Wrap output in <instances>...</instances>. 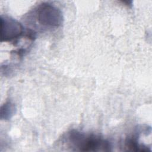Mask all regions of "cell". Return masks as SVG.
Masks as SVG:
<instances>
[{"label": "cell", "mask_w": 152, "mask_h": 152, "mask_svg": "<svg viewBox=\"0 0 152 152\" xmlns=\"http://www.w3.org/2000/svg\"><path fill=\"white\" fill-rule=\"evenodd\" d=\"M68 140L74 147L83 151H110V144L106 140L93 135H87L76 130L71 131Z\"/></svg>", "instance_id": "cell-1"}, {"label": "cell", "mask_w": 152, "mask_h": 152, "mask_svg": "<svg viewBox=\"0 0 152 152\" xmlns=\"http://www.w3.org/2000/svg\"><path fill=\"white\" fill-rule=\"evenodd\" d=\"M36 13L39 23L42 26L58 27L63 22L61 11L49 3H42L36 9Z\"/></svg>", "instance_id": "cell-2"}, {"label": "cell", "mask_w": 152, "mask_h": 152, "mask_svg": "<svg viewBox=\"0 0 152 152\" xmlns=\"http://www.w3.org/2000/svg\"><path fill=\"white\" fill-rule=\"evenodd\" d=\"M15 110V106L10 102L6 103L1 107V119H8L14 114Z\"/></svg>", "instance_id": "cell-4"}, {"label": "cell", "mask_w": 152, "mask_h": 152, "mask_svg": "<svg viewBox=\"0 0 152 152\" xmlns=\"http://www.w3.org/2000/svg\"><path fill=\"white\" fill-rule=\"evenodd\" d=\"M1 42H11L21 37L24 33V27L17 20L7 17H1Z\"/></svg>", "instance_id": "cell-3"}]
</instances>
